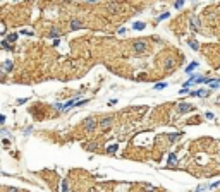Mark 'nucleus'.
<instances>
[{"label":"nucleus","mask_w":220,"mask_h":192,"mask_svg":"<svg viewBox=\"0 0 220 192\" xmlns=\"http://www.w3.org/2000/svg\"><path fill=\"white\" fill-rule=\"evenodd\" d=\"M95 127H96L95 118H88V120L84 122V129H86V130H95Z\"/></svg>","instance_id":"f257e3e1"},{"label":"nucleus","mask_w":220,"mask_h":192,"mask_svg":"<svg viewBox=\"0 0 220 192\" xmlns=\"http://www.w3.org/2000/svg\"><path fill=\"white\" fill-rule=\"evenodd\" d=\"M134 50H136V53H143V52L146 50L145 41H138V43H134Z\"/></svg>","instance_id":"f03ea898"},{"label":"nucleus","mask_w":220,"mask_h":192,"mask_svg":"<svg viewBox=\"0 0 220 192\" xmlns=\"http://www.w3.org/2000/svg\"><path fill=\"white\" fill-rule=\"evenodd\" d=\"M110 124H112V117H105V118L100 122V127H102V129H108Z\"/></svg>","instance_id":"7ed1b4c3"},{"label":"nucleus","mask_w":220,"mask_h":192,"mask_svg":"<svg viewBox=\"0 0 220 192\" xmlns=\"http://www.w3.org/2000/svg\"><path fill=\"white\" fill-rule=\"evenodd\" d=\"M188 110H191V106H189L188 103H181V105H179V112H181V113H182V112H188Z\"/></svg>","instance_id":"20e7f679"},{"label":"nucleus","mask_w":220,"mask_h":192,"mask_svg":"<svg viewBox=\"0 0 220 192\" xmlns=\"http://www.w3.org/2000/svg\"><path fill=\"white\" fill-rule=\"evenodd\" d=\"M196 67H198V64H196V62H191V64H189V67H186V72L189 74V72H193Z\"/></svg>","instance_id":"39448f33"},{"label":"nucleus","mask_w":220,"mask_h":192,"mask_svg":"<svg viewBox=\"0 0 220 192\" xmlns=\"http://www.w3.org/2000/svg\"><path fill=\"white\" fill-rule=\"evenodd\" d=\"M71 27H72V29H79V27H81V21H72V22H71Z\"/></svg>","instance_id":"423d86ee"},{"label":"nucleus","mask_w":220,"mask_h":192,"mask_svg":"<svg viewBox=\"0 0 220 192\" xmlns=\"http://www.w3.org/2000/svg\"><path fill=\"white\" fill-rule=\"evenodd\" d=\"M133 27H134V29H138V31H141V29H145V24H143V22H134V24H133Z\"/></svg>","instance_id":"0eeeda50"},{"label":"nucleus","mask_w":220,"mask_h":192,"mask_svg":"<svg viewBox=\"0 0 220 192\" xmlns=\"http://www.w3.org/2000/svg\"><path fill=\"white\" fill-rule=\"evenodd\" d=\"M193 96H207V91H203V89H198V91H194V93H191Z\"/></svg>","instance_id":"6e6552de"},{"label":"nucleus","mask_w":220,"mask_h":192,"mask_svg":"<svg viewBox=\"0 0 220 192\" xmlns=\"http://www.w3.org/2000/svg\"><path fill=\"white\" fill-rule=\"evenodd\" d=\"M176 163H177L176 155H170V156H169V165H176Z\"/></svg>","instance_id":"1a4fd4ad"},{"label":"nucleus","mask_w":220,"mask_h":192,"mask_svg":"<svg viewBox=\"0 0 220 192\" xmlns=\"http://www.w3.org/2000/svg\"><path fill=\"white\" fill-rule=\"evenodd\" d=\"M10 69H12V62L9 60V62H5V65H3V70H7V72H9Z\"/></svg>","instance_id":"9d476101"},{"label":"nucleus","mask_w":220,"mask_h":192,"mask_svg":"<svg viewBox=\"0 0 220 192\" xmlns=\"http://www.w3.org/2000/svg\"><path fill=\"white\" fill-rule=\"evenodd\" d=\"M119 148H117V144H112V146H108V153H115Z\"/></svg>","instance_id":"9b49d317"},{"label":"nucleus","mask_w":220,"mask_h":192,"mask_svg":"<svg viewBox=\"0 0 220 192\" xmlns=\"http://www.w3.org/2000/svg\"><path fill=\"white\" fill-rule=\"evenodd\" d=\"M15 39H17V34H10V36L7 38V41H10V43H14Z\"/></svg>","instance_id":"f8f14e48"},{"label":"nucleus","mask_w":220,"mask_h":192,"mask_svg":"<svg viewBox=\"0 0 220 192\" xmlns=\"http://www.w3.org/2000/svg\"><path fill=\"white\" fill-rule=\"evenodd\" d=\"M169 15H170V12H165V14H162V15L158 17V21H163V19H167Z\"/></svg>","instance_id":"ddd939ff"},{"label":"nucleus","mask_w":220,"mask_h":192,"mask_svg":"<svg viewBox=\"0 0 220 192\" xmlns=\"http://www.w3.org/2000/svg\"><path fill=\"white\" fill-rule=\"evenodd\" d=\"M165 86H167L165 82H160V84H155V89H163Z\"/></svg>","instance_id":"4468645a"},{"label":"nucleus","mask_w":220,"mask_h":192,"mask_svg":"<svg viewBox=\"0 0 220 192\" xmlns=\"http://www.w3.org/2000/svg\"><path fill=\"white\" fill-rule=\"evenodd\" d=\"M62 192H67V180L62 182Z\"/></svg>","instance_id":"2eb2a0df"},{"label":"nucleus","mask_w":220,"mask_h":192,"mask_svg":"<svg viewBox=\"0 0 220 192\" xmlns=\"http://www.w3.org/2000/svg\"><path fill=\"white\" fill-rule=\"evenodd\" d=\"M189 45H191V46H193V48H194V50H198V43H196V41H191V43H189Z\"/></svg>","instance_id":"dca6fc26"},{"label":"nucleus","mask_w":220,"mask_h":192,"mask_svg":"<svg viewBox=\"0 0 220 192\" xmlns=\"http://www.w3.org/2000/svg\"><path fill=\"white\" fill-rule=\"evenodd\" d=\"M165 65H167V69H172V65H174V64H172V60H167V64H165Z\"/></svg>","instance_id":"f3484780"},{"label":"nucleus","mask_w":220,"mask_h":192,"mask_svg":"<svg viewBox=\"0 0 220 192\" xmlns=\"http://www.w3.org/2000/svg\"><path fill=\"white\" fill-rule=\"evenodd\" d=\"M177 137H179V134H172L170 136V141H177Z\"/></svg>","instance_id":"a211bd4d"},{"label":"nucleus","mask_w":220,"mask_h":192,"mask_svg":"<svg viewBox=\"0 0 220 192\" xmlns=\"http://www.w3.org/2000/svg\"><path fill=\"white\" fill-rule=\"evenodd\" d=\"M207 118H210V120H212V118H213V113H212V112H207Z\"/></svg>","instance_id":"6ab92c4d"},{"label":"nucleus","mask_w":220,"mask_h":192,"mask_svg":"<svg viewBox=\"0 0 220 192\" xmlns=\"http://www.w3.org/2000/svg\"><path fill=\"white\" fill-rule=\"evenodd\" d=\"M182 7V2H176V9H181Z\"/></svg>","instance_id":"aec40b11"},{"label":"nucleus","mask_w":220,"mask_h":192,"mask_svg":"<svg viewBox=\"0 0 220 192\" xmlns=\"http://www.w3.org/2000/svg\"><path fill=\"white\" fill-rule=\"evenodd\" d=\"M213 187H220V182H215V184H212V189Z\"/></svg>","instance_id":"412c9836"},{"label":"nucleus","mask_w":220,"mask_h":192,"mask_svg":"<svg viewBox=\"0 0 220 192\" xmlns=\"http://www.w3.org/2000/svg\"><path fill=\"white\" fill-rule=\"evenodd\" d=\"M3 120H5V117H3V115H0V124H3Z\"/></svg>","instance_id":"4be33fe9"},{"label":"nucleus","mask_w":220,"mask_h":192,"mask_svg":"<svg viewBox=\"0 0 220 192\" xmlns=\"http://www.w3.org/2000/svg\"><path fill=\"white\" fill-rule=\"evenodd\" d=\"M9 192H19L17 189H9Z\"/></svg>","instance_id":"5701e85b"}]
</instances>
